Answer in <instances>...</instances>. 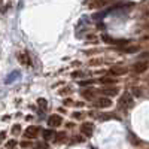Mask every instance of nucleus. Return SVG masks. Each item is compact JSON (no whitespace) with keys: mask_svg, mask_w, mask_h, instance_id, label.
<instances>
[{"mask_svg":"<svg viewBox=\"0 0 149 149\" xmlns=\"http://www.w3.org/2000/svg\"><path fill=\"white\" fill-rule=\"evenodd\" d=\"M17 58H18V61L21 63V66H24V67H31V58H30V55H29L26 51L18 52V54H17Z\"/></svg>","mask_w":149,"mask_h":149,"instance_id":"7ed1b4c3","label":"nucleus"},{"mask_svg":"<svg viewBox=\"0 0 149 149\" xmlns=\"http://www.w3.org/2000/svg\"><path fill=\"white\" fill-rule=\"evenodd\" d=\"M64 104H67V106L72 104V100H70V98H67V100H64Z\"/></svg>","mask_w":149,"mask_h":149,"instance_id":"aec40b11","label":"nucleus"},{"mask_svg":"<svg viewBox=\"0 0 149 149\" xmlns=\"http://www.w3.org/2000/svg\"><path fill=\"white\" fill-rule=\"evenodd\" d=\"M93 131H94V125L91 122H84L81 125V133L84 136H86V137H90V136L93 134Z\"/></svg>","mask_w":149,"mask_h":149,"instance_id":"423d86ee","label":"nucleus"},{"mask_svg":"<svg viewBox=\"0 0 149 149\" xmlns=\"http://www.w3.org/2000/svg\"><path fill=\"white\" fill-rule=\"evenodd\" d=\"M115 0H86L84 3L88 9H103L109 5H112Z\"/></svg>","mask_w":149,"mask_h":149,"instance_id":"f257e3e1","label":"nucleus"},{"mask_svg":"<svg viewBox=\"0 0 149 149\" xmlns=\"http://www.w3.org/2000/svg\"><path fill=\"white\" fill-rule=\"evenodd\" d=\"M39 133H40V128L39 127H29L26 131H24V137L26 139H36L37 136H39Z\"/></svg>","mask_w":149,"mask_h":149,"instance_id":"39448f33","label":"nucleus"},{"mask_svg":"<svg viewBox=\"0 0 149 149\" xmlns=\"http://www.w3.org/2000/svg\"><path fill=\"white\" fill-rule=\"evenodd\" d=\"M103 40H106L109 45H116V46H125L130 43V40L127 39H112L109 36H103Z\"/></svg>","mask_w":149,"mask_h":149,"instance_id":"20e7f679","label":"nucleus"},{"mask_svg":"<svg viewBox=\"0 0 149 149\" xmlns=\"http://www.w3.org/2000/svg\"><path fill=\"white\" fill-rule=\"evenodd\" d=\"M95 107H100V109H104V107H109L110 104H112V102L109 100V98H106V97H103V98H97V100L93 103Z\"/></svg>","mask_w":149,"mask_h":149,"instance_id":"1a4fd4ad","label":"nucleus"},{"mask_svg":"<svg viewBox=\"0 0 149 149\" xmlns=\"http://www.w3.org/2000/svg\"><path fill=\"white\" fill-rule=\"evenodd\" d=\"M64 137H67L66 133H58V134H57V142H63Z\"/></svg>","mask_w":149,"mask_h":149,"instance_id":"2eb2a0df","label":"nucleus"},{"mask_svg":"<svg viewBox=\"0 0 149 149\" xmlns=\"http://www.w3.org/2000/svg\"><path fill=\"white\" fill-rule=\"evenodd\" d=\"M42 136H43V139L49 140V139L54 137V131H52V130H43V131H42Z\"/></svg>","mask_w":149,"mask_h":149,"instance_id":"f8f14e48","label":"nucleus"},{"mask_svg":"<svg viewBox=\"0 0 149 149\" xmlns=\"http://www.w3.org/2000/svg\"><path fill=\"white\" fill-rule=\"evenodd\" d=\"M100 82L102 84H116V79L115 78H102Z\"/></svg>","mask_w":149,"mask_h":149,"instance_id":"ddd939ff","label":"nucleus"},{"mask_svg":"<svg viewBox=\"0 0 149 149\" xmlns=\"http://www.w3.org/2000/svg\"><path fill=\"white\" fill-rule=\"evenodd\" d=\"M93 82H94L93 79H88V81H82V82H79V85H82V86H84V85H91Z\"/></svg>","mask_w":149,"mask_h":149,"instance_id":"f3484780","label":"nucleus"},{"mask_svg":"<svg viewBox=\"0 0 149 149\" xmlns=\"http://www.w3.org/2000/svg\"><path fill=\"white\" fill-rule=\"evenodd\" d=\"M37 103H39V106H40L43 110L48 107V104H46V100H45V98H39V100H37Z\"/></svg>","mask_w":149,"mask_h":149,"instance_id":"4468645a","label":"nucleus"},{"mask_svg":"<svg viewBox=\"0 0 149 149\" xmlns=\"http://www.w3.org/2000/svg\"><path fill=\"white\" fill-rule=\"evenodd\" d=\"M0 5H2V0H0Z\"/></svg>","mask_w":149,"mask_h":149,"instance_id":"412c9836","label":"nucleus"},{"mask_svg":"<svg viewBox=\"0 0 149 149\" xmlns=\"http://www.w3.org/2000/svg\"><path fill=\"white\" fill-rule=\"evenodd\" d=\"M21 146H24V148H27V146H31V142H22V143H21Z\"/></svg>","mask_w":149,"mask_h":149,"instance_id":"6ab92c4d","label":"nucleus"},{"mask_svg":"<svg viewBox=\"0 0 149 149\" xmlns=\"http://www.w3.org/2000/svg\"><path fill=\"white\" fill-rule=\"evenodd\" d=\"M146 69H148V63H145V61L136 63V64H134V67H133V70H134L136 73H142V72H145Z\"/></svg>","mask_w":149,"mask_h":149,"instance_id":"9d476101","label":"nucleus"},{"mask_svg":"<svg viewBox=\"0 0 149 149\" xmlns=\"http://www.w3.org/2000/svg\"><path fill=\"white\" fill-rule=\"evenodd\" d=\"M133 106V97L128 94V93H125V94H122V97L119 98V103H118V107L121 109V110H124V109H128V107H131Z\"/></svg>","mask_w":149,"mask_h":149,"instance_id":"f03ea898","label":"nucleus"},{"mask_svg":"<svg viewBox=\"0 0 149 149\" xmlns=\"http://www.w3.org/2000/svg\"><path fill=\"white\" fill-rule=\"evenodd\" d=\"M84 115L81 113V112H76V113H73V118H76V119H81Z\"/></svg>","mask_w":149,"mask_h":149,"instance_id":"a211bd4d","label":"nucleus"},{"mask_svg":"<svg viewBox=\"0 0 149 149\" xmlns=\"http://www.w3.org/2000/svg\"><path fill=\"white\" fill-rule=\"evenodd\" d=\"M61 122H63V119H61V116H58V115H51V116L48 118V125L51 127V128L60 127Z\"/></svg>","mask_w":149,"mask_h":149,"instance_id":"0eeeda50","label":"nucleus"},{"mask_svg":"<svg viewBox=\"0 0 149 149\" xmlns=\"http://www.w3.org/2000/svg\"><path fill=\"white\" fill-rule=\"evenodd\" d=\"M103 93L107 94V95H116L119 93V88H118V86H113V88H106V90H103Z\"/></svg>","mask_w":149,"mask_h":149,"instance_id":"9b49d317","label":"nucleus"},{"mask_svg":"<svg viewBox=\"0 0 149 149\" xmlns=\"http://www.w3.org/2000/svg\"><path fill=\"white\" fill-rule=\"evenodd\" d=\"M109 73L113 74V76H121V74L127 73V67H124V66H113V67L109 69Z\"/></svg>","mask_w":149,"mask_h":149,"instance_id":"6e6552de","label":"nucleus"},{"mask_svg":"<svg viewBox=\"0 0 149 149\" xmlns=\"http://www.w3.org/2000/svg\"><path fill=\"white\" fill-rule=\"evenodd\" d=\"M19 131H21V127H19V125H15L14 128H12V134H14V136L19 134Z\"/></svg>","mask_w":149,"mask_h":149,"instance_id":"dca6fc26","label":"nucleus"}]
</instances>
